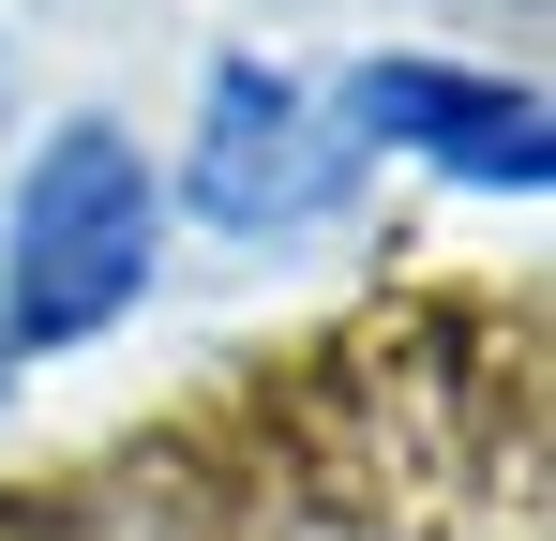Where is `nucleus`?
Returning <instances> with one entry per match:
<instances>
[{
    "instance_id": "nucleus-3",
    "label": "nucleus",
    "mask_w": 556,
    "mask_h": 541,
    "mask_svg": "<svg viewBox=\"0 0 556 541\" xmlns=\"http://www.w3.org/2000/svg\"><path fill=\"white\" fill-rule=\"evenodd\" d=\"M362 121L391 136V151H437V166L466 180H542V105L527 90H496V76H452V61H376L362 76Z\"/></svg>"
},
{
    "instance_id": "nucleus-2",
    "label": "nucleus",
    "mask_w": 556,
    "mask_h": 541,
    "mask_svg": "<svg viewBox=\"0 0 556 541\" xmlns=\"http://www.w3.org/2000/svg\"><path fill=\"white\" fill-rule=\"evenodd\" d=\"M346 180V151H331V121H316V90L271 76V61H226L211 76V121H195V211L211 226H301L316 196Z\"/></svg>"
},
{
    "instance_id": "nucleus-1",
    "label": "nucleus",
    "mask_w": 556,
    "mask_h": 541,
    "mask_svg": "<svg viewBox=\"0 0 556 541\" xmlns=\"http://www.w3.org/2000/svg\"><path fill=\"white\" fill-rule=\"evenodd\" d=\"M151 166H136V136L121 121H61L46 151H30V196H15V241H0V331L15 347H76L105 331L136 286H151Z\"/></svg>"
}]
</instances>
